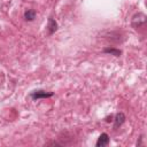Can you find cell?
<instances>
[{
	"mask_svg": "<svg viewBox=\"0 0 147 147\" xmlns=\"http://www.w3.org/2000/svg\"><path fill=\"white\" fill-rule=\"evenodd\" d=\"M145 22H146V16H145V14L139 13V14H136V15L132 17L131 24H132L133 28H139L140 25L145 24Z\"/></svg>",
	"mask_w": 147,
	"mask_h": 147,
	"instance_id": "cell-1",
	"label": "cell"
},
{
	"mask_svg": "<svg viewBox=\"0 0 147 147\" xmlns=\"http://www.w3.org/2000/svg\"><path fill=\"white\" fill-rule=\"evenodd\" d=\"M30 96L33 99V100H39V99H45V98H49V96H53V92H46V91H42V90H39V91H33Z\"/></svg>",
	"mask_w": 147,
	"mask_h": 147,
	"instance_id": "cell-2",
	"label": "cell"
},
{
	"mask_svg": "<svg viewBox=\"0 0 147 147\" xmlns=\"http://www.w3.org/2000/svg\"><path fill=\"white\" fill-rule=\"evenodd\" d=\"M108 144H109V137H108V134L107 133H102L99 137L98 141H96V147H103V146H107Z\"/></svg>",
	"mask_w": 147,
	"mask_h": 147,
	"instance_id": "cell-3",
	"label": "cell"
},
{
	"mask_svg": "<svg viewBox=\"0 0 147 147\" xmlns=\"http://www.w3.org/2000/svg\"><path fill=\"white\" fill-rule=\"evenodd\" d=\"M125 121V115L123 113H118L116 116H115V119H114V129H117L118 126H121Z\"/></svg>",
	"mask_w": 147,
	"mask_h": 147,
	"instance_id": "cell-4",
	"label": "cell"
},
{
	"mask_svg": "<svg viewBox=\"0 0 147 147\" xmlns=\"http://www.w3.org/2000/svg\"><path fill=\"white\" fill-rule=\"evenodd\" d=\"M47 29H48V33L52 34L55 32V30L57 29V24L55 22V20H53L52 17L48 20V24H47Z\"/></svg>",
	"mask_w": 147,
	"mask_h": 147,
	"instance_id": "cell-5",
	"label": "cell"
},
{
	"mask_svg": "<svg viewBox=\"0 0 147 147\" xmlns=\"http://www.w3.org/2000/svg\"><path fill=\"white\" fill-rule=\"evenodd\" d=\"M24 17H25L26 21H32V20H34V17H36V11L32 10V9H29V10H26V11L24 13Z\"/></svg>",
	"mask_w": 147,
	"mask_h": 147,
	"instance_id": "cell-6",
	"label": "cell"
},
{
	"mask_svg": "<svg viewBox=\"0 0 147 147\" xmlns=\"http://www.w3.org/2000/svg\"><path fill=\"white\" fill-rule=\"evenodd\" d=\"M103 52H105V53L113 54V55H115V56H119V55H121V51H119V49H115V48H105Z\"/></svg>",
	"mask_w": 147,
	"mask_h": 147,
	"instance_id": "cell-7",
	"label": "cell"
}]
</instances>
